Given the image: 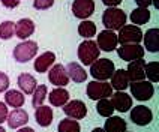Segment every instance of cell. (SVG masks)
Wrapping results in <instances>:
<instances>
[{"instance_id": "obj_7", "label": "cell", "mask_w": 159, "mask_h": 132, "mask_svg": "<svg viewBox=\"0 0 159 132\" xmlns=\"http://www.w3.org/2000/svg\"><path fill=\"white\" fill-rule=\"evenodd\" d=\"M131 93L137 101H149L155 93V89H153L150 81L143 80V81L131 83Z\"/></svg>"}, {"instance_id": "obj_38", "label": "cell", "mask_w": 159, "mask_h": 132, "mask_svg": "<svg viewBox=\"0 0 159 132\" xmlns=\"http://www.w3.org/2000/svg\"><path fill=\"white\" fill-rule=\"evenodd\" d=\"M102 2H104V5L110 6V8H116L122 3V0H102Z\"/></svg>"}, {"instance_id": "obj_29", "label": "cell", "mask_w": 159, "mask_h": 132, "mask_svg": "<svg viewBox=\"0 0 159 132\" xmlns=\"http://www.w3.org/2000/svg\"><path fill=\"white\" fill-rule=\"evenodd\" d=\"M144 74L149 78L150 83H158L159 81V63L149 62L144 65Z\"/></svg>"}, {"instance_id": "obj_20", "label": "cell", "mask_w": 159, "mask_h": 132, "mask_svg": "<svg viewBox=\"0 0 159 132\" xmlns=\"http://www.w3.org/2000/svg\"><path fill=\"white\" fill-rule=\"evenodd\" d=\"M111 87L117 90V92H122L126 90V87L129 86V78H128V74L125 69H117L114 71L113 77H111Z\"/></svg>"}, {"instance_id": "obj_1", "label": "cell", "mask_w": 159, "mask_h": 132, "mask_svg": "<svg viewBox=\"0 0 159 132\" xmlns=\"http://www.w3.org/2000/svg\"><path fill=\"white\" fill-rule=\"evenodd\" d=\"M126 14L125 11L119 8H108L102 15V23L107 30H120L123 26H126Z\"/></svg>"}, {"instance_id": "obj_39", "label": "cell", "mask_w": 159, "mask_h": 132, "mask_svg": "<svg viewBox=\"0 0 159 132\" xmlns=\"http://www.w3.org/2000/svg\"><path fill=\"white\" fill-rule=\"evenodd\" d=\"M135 3L140 6V8H147L152 5V0H135Z\"/></svg>"}, {"instance_id": "obj_13", "label": "cell", "mask_w": 159, "mask_h": 132, "mask_svg": "<svg viewBox=\"0 0 159 132\" xmlns=\"http://www.w3.org/2000/svg\"><path fill=\"white\" fill-rule=\"evenodd\" d=\"M48 80L50 83L57 86V87H63L69 83V77H68V72H66V68L63 65H54L53 68L50 69V74H48Z\"/></svg>"}, {"instance_id": "obj_16", "label": "cell", "mask_w": 159, "mask_h": 132, "mask_svg": "<svg viewBox=\"0 0 159 132\" xmlns=\"http://www.w3.org/2000/svg\"><path fill=\"white\" fill-rule=\"evenodd\" d=\"M111 96H113L111 104L114 107V110L120 111V113H125V111L131 110V107H132V98L129 96L128 93H125V92H116L114 95H111Z\"/></svg>"}, {"instance_id": "obj_34", "label": "cell", "mask_w": 159, "mask_h": 132, "mask_svg": "<svg viewBox=\"0 0 159 132\" xmlns=\"http://www.w3.org/2000/svg\"><path fill=\"white\" fill-rule=\"evenodd\" d=\"M53 5H54V0H35V3H33L35 9H39V11L50 9Z\"/></svg>"}, {"instance_id": "obj_32", "label": "cell", "mask_w": 159, "mask_h": 132, "mask_svg": "<svg viewBox=\"0 0 159 132\" xmlns=\"http://www.w3.org/2000/svg\"><path fill=\"white\" fill-rule=\"evenodd\" d=\"M47 98V86L41 84V86H36L35 92H33V99H32V105L38 108V107L42 105V102Z\"/></svg>"}, {"instance_id": "obj_23", "label": "cell", "mask_w": 159, "mask_h": 132, "mask_svg": "<svg viewBox=\"0 0 159 132\" xmlns=\"http://www.w3.org/2000/svg\"><path fill=\"white\" fill-rule=\"evenodd\" d=\"M126 122L119 116H110L107 117V122L104 125L105 132H125L126 131Z\"/></svg>"}, {"instance_id": "obj_22", "label": "cell", "mask_w": 159, "mask_h": 132, "mask_svg": "<svg viewBox=\"0 0 159 132\" xmlns=\"http://www.w3.org/2000/svg\"><path fill=\"white\" fill-rule=\"evenodd\" d=\"M144 38V47L150 53H158L159 51V30L158 29H150L147 33L143 36Z\"/></svg>"}, {"instance_id": "obj_42", "label": "cell", "mask_w": 159, "mask_h": 132, "mask_svg": "<svg viewBox=\"0 0 159 132\" xmlns=\"http://www.w3.org/2000/svg\"><path fill=\"white\" fill-rule=\"evenodd\" d=\"M0 132H6V131H5V128H3V126H0Z\"/></svg>"}, {"instance_id": "obj_19", "label": "cell", "mask_w": 159, "mask_h": 132, "mask_svg": "<svg viewBox=\"0 0 159 132\" xmlns=\"http://www.w3.org/2000/svg\"><path fill=\"white\" fill-rule=\"evenodd\" d=\"M54 62H56V54L51 53V51H45L44 54H41L35 60V71L39 72V74L47 72V71L53 66Z\"/></svg>"}, {"instance_id": "obj_17", "label": "cell", "mask_w": 159, "mask_h": 132, "mask_svg": "<svg viewBox=\"0 0 159 132\" xmlns=\"http://www.w3.org/2000/svg\"><path fill=\"white\" fill-rule=\"evenodd\" d=\"M35 119L38 125H41L42 128H47L50 125L53 123V119H54V113L51 110V107H47V105H41L36 108V113H35Z\"/></svg>"}, {"instance_id": "obj_9", "label": "cell", "mask_w": 159, "mask_h": 132, "mask_svg": "<svg viewBox=\"0 0 159 132\" xmlns=\"http://www.w3.org/2000/svg\"><path fill=\"white\" fill-rule=\"evenodd\" d=\"M63 111L65 114L68 116L69 119H74V120H81L84 119L86 114H87V107L84 105L83 101H68L65 105H63Z\"/></svg>"}, {"instance_id": "obj_40", "label": "cell", "mask_w": 159, "mask_h": 132, "mask_svg": "<svg viewBox=\"0 0 159 132\" xmlns=\"http://www.w3.org/2000/svg\"><path fill=\"white\" fill-rule=\"evenodd\" d=\"M18 132H35V131H33L32 128H20Z\"/></svg>"}, {"instance_id": "obj_5", "label": "cell", "mask_w": 159, "mask_h": 132, "mask_svg": "<svg viewBox=\"0 0 159 132\" xmlns=\"http://www.w3.org/2000/svg\"><path fill=\"white\" fill-rule=\"evenodd\" d=\"M143 39V32L141 29L135 24H129V26H123L120 29L119 35H117V42L122 45H129V44H140Z\"/></svg>"}, {"instance_id": "obj_10", "label": "cell", "mask_w": 159, "mask_h": 132, "mask_svg": "<svg viewBox=\"0 0 159 132\" xmlns=\"http://www.w3.org/2000/svg\"><path fill=\"white\" fill-rule=\"evenodd\" d=\"M95 12V2L93 0H74L72 3V14L80 20H86L92 17Z\"/></svg>"}, {"instance_id": "obj_35", "label": "cell", "mask_w": 159, "mask_h": 132, "mask_svg": "<svg viewBox=\"0 0 159 132\" xmlns=\"http://www.w3.org/2000/svg\"><path fill=\"white\" fill-rule=\"evenodd\" d=\"M9 87V77L5 74V72H2L0 71V92H6Z\"/></svg>"}, {"instance_id": "obj_8", "label": "cell", "mask_w": 159, "mask_h": 132, "mask_svg": "<svg viewBox=\"0 0 159 132\" xmlns=\"http://www.w3.org/2000/svg\"><path fill=\"white\" fill-rule=\"evenodd\" d=\"M117 54L122 60H126V62H134V60H138V59H143L144 57V48H143L140 44H129V45H122L119 50H117Z\"/></svg>"}, {"instance_id": "obj_11", "label": "cell", "mask_w": 159, "mask_h": 132, "mask_svg": "<svg viewBox=\"0 0 159 132\" xmlns=\"http://www.w3.org/2000/svg\"><path fill=\"white\" fill-rule=\"evenodd\" d=\"M117 44H119L117 42V35L113 30H102L98 35L96 45L102 51H113V50L117 48Z\"/></svg>"}, {"instance_id": "obj_12", "label": "cell", "mask_w": 159, "mask_h": 132, "mask_svg": "<svg viewBox=\"0 0 159 132\" xmlns=\"http://www.w3.org/2000/svg\"><path fill=\"white\" fill-rule=\"evenodd\" d=\"M153 119V113L150 108L144 105H137L135 108L131 110V120L138 126H146L149 125Z\"/></svg>"}, {"instance_id": "obj_30", "label": "cell", "mask_w": 159, "mask_h": 132, "mask_svg": "<svg viewBox=\"0 0 159 132\" xmlns=\"http://www.w3.org/2000/svg\"><path fill=\"white\" fill-rule=\"evenodd\" d=\"M57 131L59 132H81V126H80L78 120H74V119H63L62 122L59 123Z\"/></svg>"}, {"instance_id": "obj_37", "label": "cell", "mask_w": 159, "mask_h": 132, "mask_svg": "<svg viewBox=\"0 0 159 132\" xmlns=\"http://www.w3.org/2000/svg\"><path fill=\"white\" fill-rule=\"evenodd\" d=\"M0 2H2V5H5L9 9L17 8L18 5H20V0H0Z\"/></svg>"}, {"instance_id": "obj_36", "label": "cell", "mask_w": 159, "mask_h": 132, "mask_svg": "<svg viewBox=\"0 0 159 132\" xmlns=\"http://www.w3.org/2000/svg\"><path fill=\"white\" fill-rule=\"evenodd\" d=\"M8 107L5 102H0V123H3L8 119Z\"/></svg>"}, {"instance_id": "obj_33", "label": "cell", "mask_w": 159, "mask_h": 132, "mask_svg": "<svg viewBox=\"0 0 159 132\" xmlns=\"http://www.w3.org/2000/svg\"><path fill=\"white\" fill-rule=\"evenodd\" d=\"M14 35H15V24L12 21L0 23V38L2 39H11Z\"/></svg>"}, {"instance_id": "obj_18", "label": "cell", "mask_w": 159, "mask_h": 132, "mask_svg": "<svg viewBox=\"0 0 159 132\" xmlns=\"http://www.w3.org/2000/svg\"><path fill=\"white\" fill-rule=\"evenodd\" d=\"M35 33V23L29 18H23L15 24V35L20 39H27Z\"/></svg>"}, {"instance_id": "obj_21", "label": "cell", "mask_w": 159, "mask_h": 132, "mask_svg": "<svg viewBox=\"0 0 159 132\" xmlns=\"http://www.w3.org/2000/svg\"><path fill=\"white\" fill-rule=\"evenodd\" d=\"M66 72H68L69 80L75 81V83H84L87 78V72L84 71V68L75 62H71L66 66Z\"/></svg>"}, {"instance_id": "obj_41", "label": "cell", "mask_w": 159, "mask_h": 132, "mask_svg": "<svg viewBox=\"0 0 159 132\" xmlns=\"http://www.w3.org/2000/svg\"><path fill=\"white\" fill-rule=\"evenodd\" d=\"M92 132H105V131H104L102 128H96V129H93V131H92Z\"/></svg>"}, {"instance_id": "obj_14", "label": "cell", "mask_w": 159, "mask_h": 132, "mask_svg": "<svg viewBox=\"0 0 159 132\" xmlns=\"http://www.w3.org/2000/svg\"><path fill=\"white\" fill-rule=\"evenodd\" d=\"M144 65L146 62L143 59H138V60H134V62L129 63L128 66V78H129V83H135V81H143L146 78V74H144Z\"/></svg>"}, {"instance_id": "obj_3", "label": "cell", "mask_w": 159, "mask_h": 132, "mask_svg": "<svg viewBox=\"0 0 159 132\" xmlns=\"http://www.w3.org/2000/svg\"><path fill=\"white\" fill-rule=\"evenodd\" d=\"M78 59L86 66H90L93 62H96L99 59V48H98L96 42H93L90 39L81 42L78 47Z\"/></svg>"}, {"instance_id": "obj_25", "label": "cell", "mask_w": 159, "mask_h": 132, "mask_svg": "<svg viewBox=\"0 0 159 132\" xmlns=\"http://www.w3.org/2000/svg\"><path fill=\"white\" fill-rule=\"evenodd\" d=\"M48 98H50V104L53 107H63L69 101V92L62 87L54 89V90H51Z\"/></svg>"}, {"instance_id": "obj_6", "label": "cell", "mask_w": 159, "mask_h": 132, "mask_svg": "<svg viewBox=\"0 0 159 132\" xmlns=\"http://www.w3.org/2000/svg\"><path fill=\"white\" fill-rule=\"evenodd\" d=\"M36 54H38V44L33 41L21 42L14 48V59L20 63H26L32 60Z\"/></svg>"}, {"instance_id": "obj_4", "label": "cell", "mask_w": 159, "mask_h": 132, "mask_svg": "<svg viewBox=\"0 0 159 132\" xmlns=\"http://www.w3.org/2000/svg\"><path fill=\"white\" fill-rule=\"evenodd\" d=\"M86 93L90 99H95V101H99V99H107L113 95V87L111 84H108L105 81H90L86 87Z\"/></svg>"}, {"instance_id": "obj_2", "label": "cell", "mask_w": 159, "mask_h": 132, "mask_svg": "<svg viewBox=\"0 0 159 132\" xmlns=\"http://www.w3.org/2000/svg\"><path fill=\"white\" fill-rule=\"evenodd\" d=\"M116 66L110 59H98L90 65V74L96 81H107L113 77Z\"/></svg>"}, {"instance_id": "obj_31", "label": "cell", "mask_w": 159, "mask_h": 132, "mask_svg": "<svg viewBox=\"0 0 159 132\" xmlns=\"http://www.w3.org/2000/svg\"><path fill=\"white\" fill-rule=\"evenodd\" d=\"M96 111L102 117H110L114 113V107L111 104V101H108V99H99L96 104Z\"/></svg>"}, {"instance_id": "obj_15", "label": "cell", "mask_w": 159, "mask_h": 132, "mask_svg": "<svg viewBox=\"0 0 159 132\" xmlns=\"http://www.w3.org/2000/svg\"><path fill=\"white\" fill-rule=\"evenodd\" d=\"M8 125L9 128H12V129H17V128H21V126H24L27 125L29 122V114H27L24 110H21V108H14V111H11L8 114Z\"/></svg>"}, {"instance_id": "obj_24", "label": "cell", "mask_w": 159, "mask_h": 132, "mask_svg": "<svg viewBox=\"0 0 159 132\" xmlns=\"http://www.w3.org/2000/svg\"><path fill=\"white\" fill-rule=\"evenodd\" d=\"M36 86H38L36 80L30 74H27V72L20 74V77H18V87H20V90H23L26 95H32L35 92Z\"/></svg>"}, {"instance_id": "obj_26", "label": "cell", "mask_w": 159, "mask_h": 132, "mask_svg": "<svg viewBox=\"0 0 159 132\" xmlns=\"http://www.w3.org/2000/svg\"><path fill=\"white\" fill-rule=\"evenodd\" d=\"M5 101L6 104L11 105L12 108H21L24 105V95L20 90H6L5 93Z\"/></svg>"}, {"instance_id": "obj_43", "label": "cell", "mask_w": 159, "mask_h": 132, "mask_svg": "<svg viewBox=\"0 0 159 132\" xmlns=\"http://www.w3.org/2000/svg\"><path fill=\"white\" fill-rule=\"evenodd\" d=\"M125 132H126V131H125Z\"/></svg>"}, {"instance_id": "obj_27", "label": "cell", "mask_w": 159, "mask_h": 132, "mask_svg": "<svg viewBox=\"0 0 159 132\" xmlns=\"http://www.w3.org/2000/svg\"><path fill=\"white\" fill-rule=\"evenodd\" d=\"M149 20H150V12L147 8H137L131 14V21L135 26H143V24L149 23Z\"/></svg>"}, {"instance_id": "obj_28", "label": "cell", "mask_w": 159, "mask_h": 132, "mask_svg": "<svg viewBox=\"0 0 159 132\" xmlns=\"http://www.w3.org/2000/svg\"><path fill=\"white\" fill-rule=\"evenodd\" d=\"M78 33H80V36H83L86 39L93 38V36L96 35V26H95V23L93 21H89V20L81 21L78 26Z\"/></svg>"}]
</instances>
